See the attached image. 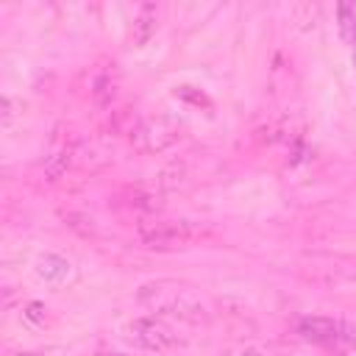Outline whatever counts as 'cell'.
<instances>
[{
  "label": "cell",
  "instance_id": "9",
  "mask_svg": "<svg viewBox=\"0 0 356 356\" xmlns=\"http://www.w3.org/2000/svg\"><path fill=\"white\" fill-rule=\"evenodd\" d=\"M337 17H339V33L348 44H356V6L353 3H342L337 8Z\"/></svg>",
  "mask_w": 356,
  "mask_h": 356
},
{
  "label": "cell",
  "instance_id": "8",
  "mask_svg": "<svg viewBox=\"0 0 356 356\" xmlns=\"http://www.w3.org/2000/svg\"><path fill=\"white\" fill-rule=\"evenodd\" d=\"M156 28H159V8H156L153 3L139 6L136 17H134V25H131V39H134V44L150 42V36L156 33Z\"/></svg>",
  "mask_w": 356,
  "mask_h": 356
},
{
  "label": "cell",
  "instance_id": "11",
  "mask_svg": "<svg viewBox=\"0 0 356 356\" xmlns=\"http://www.w3.org/2000/svg\"><path fill=\"white\" fill-rule=\"evenodd\" d=\"M328 273L337 281H342V284H348V286L356 289V259H334V264L328 267Z\"/></svg>",
  "mask_w": 356,
  "mask_h": 356
},
{
  "label": "cell",
  "instance_id": "5",
  "mask_svg": "<svg viewBox=\"0 0 356 356\" xmlns=\"http://www.w3.org/2000/svg\"><path fill=\"white\" fill-rule=\"evenodd\" d=\"M298 334L320 345H353L356 342V328L350 323L337 320V317H320V314L300 317Z\"/></svg>",
  "mask_w": 356,
  "mask_h": 356
},
{
  "label": "cell",
  "instance_id": "6",
  "mask_svg": "<svg viewBox=\"0 0 356 356\" xmlns=\"http://www.w3.org/2000/svg\"><path fill=\"white\" fill-rule=\"evenodd\" d=\"M72 159H75V147L72 145H56L50 153H47V159H44V164H42V175L47 178V181H58V178H64L67 175V170L72 167Z\"/></svg>",
  "mask_w": 356,
  "mask_h": 356
},
{
  "label": "cell",
  "instance_id": "14",
  "mask_svg": "<svg viewBox=\"0 0 356 356\" xmlns=\"http://www.w3.org/2000/svg\"><path fill=\"white\" fill-rule=\"evenodd\" d=\"M97 356H128V353H122V350H100Z\"/></svg>",
  "mask_w": 356,
  "mask_h": 356
},
{
  "label": "cell",
  "instance_id": "15",
  "mask_svg": "<svg viewBox=\"0 0 356 356\" xmlns=\"http://www.w3.org/2000/svg\"><path fill=\"white\" fill-rule=\"evenodd\" d=\"M17 356H42V353H33V350H22V353H17Z\"/></svg>",
  "mask_w": 356,
  "mask_h": 356
},
{
  "label": "cell",
  "instance_id": "10",
  "mask_svg": "<svg viewBox=\"0 0 356 356\" xmlns=\"http://www.w3.org/2000/svg\"><path fill=\"white\" fill-rule=\"evenodd\" d=\"M128 206L136 209V211H147V214H153V211L161 209L159 197L153 192H145V189H131L128 192Z\"/></svg>",
  "mask_w": 356,
  "mask_h": 356
},
{
  "label": "cell",
  "instance_id": "7",
  "mask_svg": "<svg viewBox=\"0 0 356 356\" xmlns=\"http://www.w3.org/2000/svg\"><path fill=\"white\" fill-rule=\"evenodd\" d=\"M36 273L47 284H64L67 278H72V264L58 253H42L36 261Z\"/></svg>",
  "mask_w": 356,
  "mask_h": 356
},
{
  "label": "cell",
  "instance_id": "3",
  "mask_svg": "<svg viewBox=\"0 0 356 356\" xmlns=\"http://www.w3.org/2000/svg\"><path fill=\"white\" fill-rule=\"evenodd\" d=\"M181 136H184V125L167 114H159V117H147L131 128V147L136 153L153 156V153L170 150Z\"/></svg>",
  "mask_w": 356,
  "mask_h": 356
},
{
  "label": "cell",
  "instance_id": "2",
  "mask_svg": "<svg viewBox=\"0 0 356 356\" xmlns=\"http://www.w3.org/2000/svg\"><path fill=\"white\" fill-rule=\"evenodd\" d=\"M136 236L145 248L153 250H175L189 248L195 242H203L211 236V231L203 222L195 220H167V217H145L136 222Z\"/></svg>",
  "mask_w": 356,
  "mask_h": 356
},
{
  "label": "cell",
  "instance_id": "1",
  "mask_svg": "<svg viewBox=\"0 0 356 356\" xmlns=\"http://www.w3.org/2000/svg\"><path fill=\"white\" fill-rule=\"evenodd\" d=\"M139 303L156 314H167L184 323H206L209 320V306L200 298V292L184 281H150L139 289Z\"/></svg>",
  "mask_w": 356,
  "mask_h": 356
},
{
  "label": "cell",
  "instance_id": "4",
  "mask_svg": "<svg viewBox=\"0 0 356 356\" xmlns=\"http://www.w3.org/2000/svg\"><path fill=\"white\" fill-rule=\"evenodd\" d=\"M125 337H128L136 348L153 350V353H161V350H167V348L175 345V331H172L161 317H153V314L131 320V323L125 325Z\"/></svg>",
  "mask_w": 356,
  "mask_h": 356
},
{
  "label": "cell",
  "instance_id": "13",
  "mask_svg": "<svg viewBox=\"0 0 356 356\" xmlns=\"http://www.w3.org/2000/svg\"><path fill=\"white\" fill-rule=\"evenodd\" d=\"M22 317H25V323H31V325L42 328V325L47 323V309H44V303H39V300H31V303H25V309H22Z\"/></svg>",
  "mask_w": 356,
  "mask_h": 356
},
{
  "label": "cell",
  "instance_id": "16",
  "mask_svg": "<svg viewBox=\"0 0 356 356\" xmlns=\"http://www.w3.org/2000/svg\"><path fill=\"white\" fill-rule=\"evenodd\" d=\"M353 67H356V44H353Z\"/></svg>",
  "mask_w": 356,
  "mask_h": 356
},
{
  "label": "cell",
  "instance_id": "12",
  "mask_svg": "<svg viewBox=\"0 0 356 356\" xmlns=\"http://www.w3.org/2000/svg\"><path fill=\"white\" fill-rule=\"evenodd\" d=\"M222 356H270V348L264 342H256V339H242V342L231 345Z\"/></svg>",
  "mask_w": 356,
  "mask_h": 356
}]
</instances>
